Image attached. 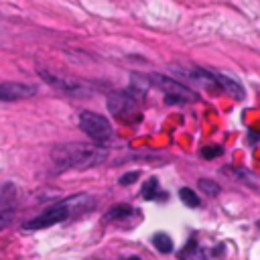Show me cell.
<instances>
[{"label": "cell", "instance_id": "7", "mask_svg": "<svg viewBox=\"0 0 260 260\" xmlns=\"http://www.w3.org/2000/svg\"><path fill=\"white\" fill-rule=\"evenodd\" d=\"M37 94V85L20 83V81H4L0 83V102H18Z\"/></svg>", "mask_w": 260, "mask_h": 260}, {"label": "cell", "instance_id": "5", "mask_svg": "<svg viewBox=\"0 0 260 260\" xmlns=\"http://www.w3.org/2000/svg\"><path fill=\"white\" fill-rule=\"evenodd\" d=\"M69 201H63V203H57L53 207H49L47 211H43L37 218L29 220L27 224H23L25 230H43V228H49V226H55L59 222H65L69 218Z\"/></svg>", "mask_w": 260, "mask_h": 260}, {"label": "cell", "instance_id": "4", "mask_svg": "<svg viewBox=\"0 0 260 260\" xmlns=\"http://www.w3.org/2000/svg\"><path fill=\"white\" fill-rule=\"evenodd\" d=\"M146 81H148V85H155V88H159L167 96H175L181 102L183 100H187V102L197 100V94H195L193 90H189L187 85H183L181 81H175V79H171V77H167L163 73H146Z\"/></svg>", "mask_w": 260, "mask_h": 260}, {"label": "cell", "instance_id": "9", "mask_svg": "<svg viewBox=\"0 0 260 260\" xmlns=\"http://www.w3.org/2000/svg\"><path fill=\"white\" fill-rule=\"evenodd\" d=\"M213 77H215V81H218L220 88H224L232 98H236V100H244L246 98V90L242 88V83L236 81L232 75L222 73V71H213Z\"/></svg>", "mask_w": 260, "mask_h": 260}, {"label": "cell", "instance_id": "12", "mask_svg": "<svg viewBox=\"0 0 260 260\" xmlns=\"http://www.w3.org/2000/svg\"><path fill=\"white\" fill-rule=\"evenodd\" d=\"M153 244H155V248H157L159 252H163V254H167V252L173 250V240H171L167 234H155V236H153Z\"/></svg>", "mask_w": 260, "mask_h": 260}, {"label": "cell", "instance_id": "15", "mask_svg": "<svg viewBox=\"0 0 260 260\" xmlns=\"http://www.w3.org/2000/svg\"><path fill=\"white\" fill-rule=\"evenodd\" d=\"M199 187H201V191H205L207 195H218V193L222 191V187L215 183V181H211V179H199Z\"/></svg>", "mask_w": 260, "mask_h": 260}, {"label": "cell", "instance_id": "11", "mask_svg": "<svg viewBox=\"0 0 260 260\" xmlns=\"http://www.w3.org/2000/svg\"><path fill=\"white\" fill-rule=\"evenodd\" d=\"M179 197H181V201L187 205V207H197L201 201H199V197H197V193H195L193 189H189V187H181L179 189Z\"/></svg>", "mask_w": 260, "mask_h": 260}, {"label": "cell", "instance_id": "13", "mask_svg": "<svg viewBox=\"0 0 260 260\" xmlns=\"http://www.w3.org/2000/svg\"><path fill=\"white\" fill-rule=\"evenodd\" d=\"M157 195H159V181L153 177V179H148L142 187V197L144 199H157Z\"/></svg>", "mask_w": 260, "mask_h": 260}, {"label": "cell", "instance_id": "1", "mask_svg": "<svg viewBox=\"0 0 260 260\" xmlns=\"http://www.w3.org/2000/svg\"><path fill=\"white\" fill-rule=\"evenodd\" d=\"M51 159L59 171L65 169H90L108 159V150L94 144H61L51 150Z\"/></svg>", "mask_w": 260, "mask_h": 260}, {"label": "cell", "instance_id": "14", "mask_svg": "<svg viewBox=\"0 0 260 260\" xmlns=\"http://www.w3.org/2000/svg\"><path fill=\"white\" fill-rule=\"evenodd\" d=\"M224 155V148L218 146V144H209V146H203L201 148V157L203 159H218Z\"/></svg>", "mask_w": 260, "mask_h": 260}, {"label": "cell", "instance_id": "2", "mask_svg": "<svg viewBox=\"0 0 260 260\" xmlns=\"http://www.w3.org/2000/svg\"><path fill=\"white\" fill-rule=\"evenodd\" d=\"M136 94L134 90H128V92H114L108 96V110H110L118 120L122 122H138L140 120V106H138V100H136ZM142 96V94H138Z\"/></svg>", "mask_w": 260, "mask_h": 260}, {"label": "cell", "instance_id": "19", "mask_svg": "<svg viewBox=\"0 0 260 260\" xmlns=\"http://www.w3.org/2000/svg\"><path fill=\"white\" fill-rule=\"evenodd\" d=\"M128 260H140V258H138V256H130Z\"/></svg>", "mask_w": 260, "mask_h": 260}, {"label": "cell", "instance_id": "3", "mask_svg": "<svg viewBox=\"0 0 260 260\" xmlns=\"http://www.w3.org/2000/svg\"><path fill=\"white\" fill-rule=\"evenodd\" d=\"M79 128L96 142H104L112 136V126L108 122V118H104L96 112H90V110L79 114Z\"/></svg>", "mask_w": 260, "mask_h": 260}, {"label": "cell", "instance_id": "16", "mask_svg": "<svg viewBox=\"0 0 260 260\" xmlns=\"http://www.w3.org/2000/svg\"><path fill=\"white\" fill-rule=\"evenodd\" d=\"M195 246H197V242H195V238H189L187 246H185V248H183V250L179 252V258H181V260H187V258L191 256V252L195 250Z\"/></svg>", "mask_w": 260, "mask_h": 260}, {"label": "cell", "instance_id": "6", "mask_svg": "<svg viewBox=\"0 0 260 260\" xmlns=\"http://www.w3.org/2000/svg\"><path fill=\"white\" fill-rule=\"evenodd\" d=\"M39 75L45 79L47 83L55 85V88H59L61 92H67L71 96H90L92 94V88H88V83L85 81H77V79H69V77H63V75H57V73H51L47 69H41Z\"/></svg>", "mask_w": 260, "mask_h": 260}, {"label": "cell", "instance_id": "17", "mask_svg": "<svg viewBox=\"0 0 260 260\" xmlns=\"http://www.w3.org/2000/svg\"><path fill=\"white\" fill-rule=\"evenodd\" d=\"M140 173L138 171H132V173H126V175L120 177V185H132L136 179H138Z\"/></svg>", "mask_w": 260, "mask_h": 260}, {"label": "cell", "instance_id": "10", "mask_svg": "<svg viewBox=\"0 0 260 260\" xmlns=\"http://www.w3.org/2000/svg\"><path fill=\"white\" fill-rule=\"evenodd\" d=\"M128 215H132V207L126 205V203H118V205L108 209L106 220H124V218H128Z\"/></svg>", "mask_w": 260, "mask_h": 260}, {"label": "cell", "instance_id": "8", "mask_svg": "<svg viewBox=\"0 0 260 260\" xmlns=\"http://www.w3.org/2000/svg\"><path fill=\"white\" fill-rule=\"evenodd\" d=\"M171 71L179 75V77H185V79H193V81H199V83H205V85H218L213 77V71L209 69H203V67H197V65H171Z\"/></svg>", "mask_w": 260, "mask_h": 260}, {"label": "cell", "instance_id": "18", "mask_svg": "<svg viewBox=\"0 0 260 260\" xmlns=\"http://www.w3.org/2000/svg\"><path fill=\"white\" fill-rule=\"evenodd\" d=\"M10 218H12V213H0V230H4L10 224Z\"/></svg>", "mask_w": 260, "mask_h": 260}]
</instances>
